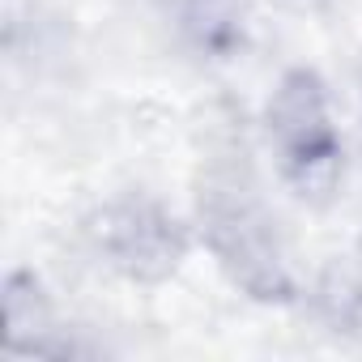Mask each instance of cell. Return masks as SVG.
Returning a JSON list of instances; mask_svg holds the SVG:
<instances>
[{"instance_id":"1","label":"cell","mask_w":362,"mask_h":362,"mask_svg":"<svg viewBox=\"0 0 362 362\" xmlns=\"http://www.w3.org/2000/svg\"><path fill=\"white\" fill-rule=\"evenodd\" d=\"M197 214H201L209 252L222 260L235 286H243L252 298H264V303H281L294 294L286 252L277 239V222L269 218L264 201L256 197V184L247 179L243 162L209 166Z\"/></svg>"},{"instance_id":"2","label":"cell","mask_w":362,"mask_h":362,"mask_svg":"<svg viewBox=\"0 0 362 362\" xmlns=\"http://www.w3.org/2000/svg\"><path fill=\"white\" fill-rule=\"evenodd\" d=\"M269 136L281 153V175L298 197L324 201L345 166L341 136L328 115V90L311 69H294L277 81L269 107H264Z\"/></svg>"},{"instance_id":"3","label":"cell","mask_w":362,"mask_h":362,"mask_svg":"<svg viewBox=\"0 0 362 362\" xmlns=\"http://www.w3.org/2000/svg\"><path fill=\"white\" fill-rule=\"evenodd\" d=\"M90 239L98 247V256L119 269L132 281H162L179 269L188 252V235L166 209H158L153 201H119L107 205L94 226Z\"/></svg>"},{"instance_id":"4","label":"cell","mask_w":362,"mask_h":362,"mask_svg":"<svg viewBox=\"0 0 362 362\" xmlns=\"http://www.w3.org/2000/svg\"><path fill=\"white\" fill-rule=\"evenodd\" d=\"M179 35L205 60H235L252 35L247 0H184L179 5Z\"/></svg>"},{"instance_id":"5","label":"cell","mask_w":362,"mask_h":362,"mask_svg":"<svg viewBox=\"0 0 362 362\" xmlns=\"http://www.w3.org/2000/svg\"><path fill=\"white\" fill-rule=\"evenodd\" d=\"M5 328H9V349H18L22 341H30V349L39 345L35 337L47 332V307L43 294L35 286V277H9L5 286Z\"/></svg>"},{"instance_id":"6","label":"cell","mask_w":362,"mask_h":362,"mask_svg":"<svg viewBox=\"0 0 362 362\" xmlns=\"http://www.w3.org/2000/svg\"><path fill=\"white\" fill-rule=\"evenodd\" d=\"M290 5H320V0H290Z\"/></svg>"}]
</instances>
